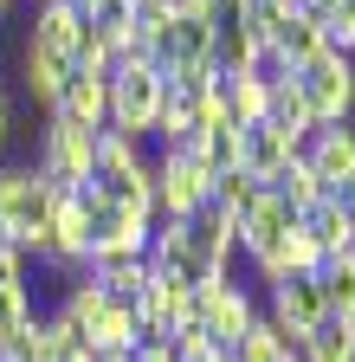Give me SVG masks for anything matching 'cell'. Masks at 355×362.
I'll return each mask as SVG.
<instances>
[{
	"instance_id": "f1b7e54d",
	"label": "cell",
	"mask_w": 355,
	"mask_h": 362,
	"mask_svg": "<svg viewBox=\"0 0 355 362\" xmlns=\"http://www.w3.org/2000/svg\"><path fill=\"white\" fill-rule=\"evenodd\" d=\"M7 143H13V90L0 84V156H7Z\"/></svg>"
},
{
	"instance_id": "ffe728a7",
	"label": "cell",
	"mask_w": 355,
	"mask_h": 362,
	"mask_svg": "<svg viewBox=\"0 0 355 362\" xmlns=\"http://www.w3.org/2000/svg\"><path fill=\"white\" fill-rule=\"evenodd\" d=\"M297 233L317 240V252H323V259H330V252H342V246H355V233H349V220H342L336 194H317L310 207H297Z\"/></svg>"
},
{
	"instance_id": "1f68e13d",
	"label": "cell",
	"mask_w": 355,
	"mask_h": 362,
	"mask_svg": "<svg viewBox=\"0 0 355 362\" xmlns=\"http://www.w3.org/2000/svg\"><path fill=\"white\" fill-rule=\"evenodd\" d=\"M207 362H233V349H213V356H207Z\"/></svg>"
},
{
	"instance_id": "ba28073f",
	"label": "cell",
	"mask_w": 355,
	"mask_h": 362,
	"mask_svg": "<svg viewBox=\"0 0 355 362\" xmlns=\"http://www.w3.org/2000/svg\"><path fill=\"white\" fill-rule=\"evenodd\" d=\"M213 194V175L200 156H155V220H194V207Z\"/></svg>"
},
{
	"instance_id": "8fae6325",
	"label": "cell",
	"mask_w": 355,
	"mask_h": 362,
	"mask_svg": "<svg viewBox=\"0 0 355 362\" xmlns=\"http://www.w3.org/2000/svg\"><path fill=\"white\" fill-rule=\"evenodd\" d=\"M291 220H297V214H291L278 194H258V201L233 220V246H239V259H246V265H252V259H265V252H272V246L291 233Z\"/></svg>"
},
{
	"instance_id": "cb8c5ba5",
	"label": "cell",
	"mask_w": 355,
	"mask_h": 362,
	"mask_svg": "<svg viewBox=\"0 0 355 362\" xmlns=\"http://www.w3.org/2000/svg\"><path fill=\"white\" fill-rule=\"evenodd\" d=\"M317 291H323L330 310H349L355 304V246H342V252H330L317 265Z\"/></svg>"
},
{
	"instance_id": "4dcf8cb0",
	"label": "cell",
	"mask_w": 355,
	"mask_h": 362,
	"mask_svg": "<svg viewBox=\"0 0 355 362\" xmlns=\"http://www.w3.org/2000/svg\"><path fill=\"white\" fill-rule=\"evenodd\" d=\"M336 207H342V220H349V233H355V181H342V188H336Z\"/></svg>"
},
{
	"instance_id": "83f0119b",
	"label": "cell",
	"mask_w": 355,
	"mask_h": 362,
	"mask_svg": "<svg viewBox=\"0 0 355 362\" xmlns=\"http://www.w3.org/2000/svg\"><path fill=\"white\" fill-rule=\"evenodd\" d=\"M168 343H174V362H207V356L219 349V343L207 337V324H181V330H174Z\"/></svg>"
},
{
	"instance_id": "8992f818",
	"label": "cell",
	"mask_w": 355,
	"mask_h": 362,
	"mask_svg": "<svg viewBox=\"0 0 355 362\" xmlns=\"http://www.w3.org/2000/svg\"><path fill=\"white\" fill-rule=\"evenodd\" d=\"M258 310L272 317V330L284 337V349H297L310 337V324H323V317H330V304L317 291V272H284V279H272L265 298H258Z\"/></svg>"
},
{
	"instance_id": "836d02e7",
	"label": "cell",
	"mask_w": 355,
	"mask_h": 362,
	"mask_svg": "<svg viewBox=\"0 0 355 362\" xmlns=\"http://www.w3.org/2000/svg\"><path fill=\"white\" fill-rule=\"evenodd\" d=\"M342 317H349V324H355V304H349V310H342Z\"/></svg>"
},
{
	"instance_id": "603a6c76",
	"label": "cell",
	"mask_w": 355,
	"mask_h": 362,
	"mask_svg": "<svg viewBox=\"0 0 355 362\" xmlns=\"http://www.w3.org/2000/svg\"><path fill=\"white\" fill-rule=\"evenodd\" d=\"M265 194H278V201L297 214V207H310V201L323 194V181H317V168H310V162H303V149H297V156H284V168H278L272 181H265Z\"/></svg>"
},
{
	"instance_id": "ac0fdd59",
	"label": "cell",
	"mask_w": 355,
	"mask_h": 362,
	"mask_svg": "<svg viewBox=\"0 0 355 362\" xmlns=\"http://www.w3.org/2000/svg\"><path fill=\"white\" fill-rule=\"evenodd\" d=\"M284 156H297V149L284 143L272 123H246V129H239V168H246L252 181H272V175L284 168Z\"/></svg>"
},
{
	"instance_id": "e575fe53",
	"label": "cell",
	"mask_w": 355,
	"mask_h": 362,
	"mask_svg": "<svg viewBox=\"0 0 355 362\" xmlns=\"http://www.w3.org/2000/svg\"><path fill=\"white\" fill-rule=\"evenodd\" d=\"M104 362H129V356H104Z\"/></svg>"
},
{
	"instance_id": "4316f807",
	"label": "cell",
	"mask_w": 355,
	"mask_h": 362,
	"mask_svg": "<svg viewBox=\"0 0 355 362\" xmlns=\"http://www.w3.org/2000/svg\"><path fill=\"white\" fill-rule=\"evenodd\" d=\"M323 45L330 52H349L355 59V0H342V7L323 13Z\"/></svg>"
},
{
	"instance_id": "7402d4cb",
	"label": "cell",
	"mask_w": 355,
	"mask_h": 362,
	"mask_svg": "<svg viewBox=\"0 0 355 362\" xmlns=\"http://www.w3.org/2000/svg\"><path fill=\"white\" fill-rule=\"evenodd\" d=\"M265 52H272V59H278L284 71H297L303 59H317V52H323V20H317V13H303V7H297V13L284 20V33H278L272 45H265Z\"/></svg>"
},
{
	"instance_id": "d4e9b609",
	"label": "cell",
	"mask_w": 355,
	"mask_h": 362,
	"mask_svg": "<svg viewBox=\"0 0 355 362\" xmlns=\"http://www.w3.org/2000/svg\"><path fill=\"white\" fill-rule=\"evenodd\" d=\"M272 356H284V337L272 330V317H252V324L239 330V343H233V362H272Z\"/></svg>"
},
{
	"instance_id": "d590c367",
	"label": "cell",
	"mask_w": 355,
	"mask_h": 362,
	"mask_svg": "<svg viewBox=\"0 0 355 362\" xmlns=\"http://www.w3.org/2000/svg\"><path fill=\"white\" fill-rule=\"evenodd\" d=\"M7 7H13V0H0V13H7Z\"/></svg>"
},
{
	"instance_id": "484cf974",
	"label": "cell",
	"mask_w": 355,
	"mask_h": 362,
	"mask_svg": "<svg viewBox=\"0 0 355 362\" xmlns=\"http://www.w3.org/2000/svg\"><path fill=\"white\" fill-rule=\"evenodd\" d=\"M258 194H265V181H252L246 168H227V175H213V194H207V201H219V207H227V214L239 220V214H246Z\"/></svg>"
},
{
	"instance_id": "9a60e30c",
	"label": "cell",
	"mask_w": 355,
	"mask_h": 362,
	"mask_svg": "<svg viewBox=\"0 0 355 362\" xmlns=\"http://www.w3.org/2000/svg\"><path fill=\"white\" fill-rule=\"evenodd\" d=\"M84 343H91L97 356H129V349L143 343V317H136V304H129V298H110V304L91 317V324H84Z\"/></svg>"
},
{
	"instance_id": "d6986e66",
	"label": "cell",
	"mask_w": 355,
	"mask_h": 362,
	"mask_svg": "<svg viewBox=\"0 0 355 362\" xmlns=\"http://www.w3.org/2000/svg\"><path fill=\"white\" fill-rule=\"evenodd\" d=\"M265 84L258 71H219V110H227V123L233 129H246V123H265Z\"/></svg>"
},
{
	"instance_id": "e0dca14e",
	"label": "cell",
	"mask_w": 355,
	"mask_h": 362,
	"mask_svg": "<svg viewBox=\"0 0 355 362\" xmlns=\"http://www.w3.org/2000/svg\"><path fill=\"white\" fill-rule=\"evenodd\" d=\"M265 123H272L291 149H303V136L317 129V117H310V104H303V90L291 84V78H278L272 90H265Z\"/></svg>"
},
{
	"instance_id": "f546056e",
	"label": "cell",
	"mask_w": 355,
	"mask_h": 362,
	"mask_svg": "<svg viewBox=\"0 0 355 362\" xmlns=\"http://www.w3.org/2000/svg\"><path fill=\"white\" fill-rule=\"evenodd\" d=\"M129 362H174V343H136Z\"/></svg>"
},
{
	"instance_id": "44dd1931",
	"label": "cell",
	"mask_w": 355,
	"mask_h": 362,
	"mask_svg": "<svg viewBox=\"0 0 355 362\" xmlns=\"http://www.w3.org/2000/svg\"><path fill=\"white\" fill-rule=\"evenodd\" d=\"M297 362H355V324L342 310H330L323 324H310V337L297 343Z\"/></svg>"
},
{
	"instance_id": "2e32d148",
	"label": "cell",
	"mask_w": 355,
	"mask_h": 362,
	"mask_svg": "<svg viewBox=\"0 0 355 362\" xmlns=\"http://www.w3.org/2000/svg\"><path fill=\"white\" fill-rule=\"evenodd\" d=\"M84 272H91L97 285H110L116 298H129L149 279V252L143 246H97V252H84Z\"/></svg>"
},
{
	"instance_id": "5bb4252c",
	"label": "cell",
	"mask_w": 355,
	"mask_h": 362,
	"mask_svg": "<svg viewBox=\"0 0 355 362\" xmlns=\"http://www.w3.org/2000/svg\"><path fill=\"white\" fill-rule=\"evenodd\" d=\"M258 59H265V39L246 26V7L213 13V65L219 71H258Z\"/></svg>"
},
{
	"instance_id": "3957f363",
	"label": "cell",
	"mask_w": 355,
	"mask_h": 362,
	"mask_svg": "<svg viewBox=\"0 0 355 362\" xmlns=\"http://www.w3.org/2000/svg\"><path fill=\"white\" fill-rule=\"evenodd\" d=\"M52 188L32 175V162H0V240L32 252L39 233H46V220H52Z\"/></svg>"
},
{
	"instance_id": "6da1fadb",
	"label": "cell",
	"mask_w": 355,
	"mask_h": 362,
	"mask_svg": "<svg viewBox=\"0 0 355 362\" xmlns=\"http://www.w3.org/2000/svg\"><path fill=\"white\" fill-rule=\"evenodd\" d=\"M149 265L168 272V279H181V285H207V279H219V272H233L239 252L207 240L194 220H162L155 240H149Z\"/></svg>"
},
{
	"instance_id": "4fadbf2b",
	"label": "cell",
	"mask_w": 355,
	"mask_h": 362,
	"mask_svg": "<svg viewBox=\"0 0 355 362\" xmlns=\"http://www.w3.org/2000/svg\"><path fill=\"white\" fill-rule=\"evenodd\" d=\"M91 26L78 13V0H32V20H26V39L32 45H46V52H59V59H71L78 52V33Z\"/></svg>"
},
{
	"instance_id": "7c38bea8",
	"label": "cell",
	"mask_w": 355,
	"mask_h": 362,
	"mask_svg": "<svg viewBox=\"0 0 355 362\" xmlns=\"http://www.w3.org/2000/svg\"><path fill=\"white\" fill-rule=\"evenodd\" d=\"M65 78H71V59H59V52H46V45L20 39V90H26V104L39 110V123L52 117V104H59Z\"/></svg>"
},
{
	"instance_id": "8d00e7d4",
	"label": "cell",
	"mask_w": 355,
	"mask_h": 362,
	"mask_svg": "<svg viewBox=\"0 0 355 362\" xmlns=\"http://www.w3.org/2000/svg\"><path fill=\"white\" fill-rule=\"evenodd\" d=\"M129 7H136V0H129Z\"/></svg>"
},
{
	"instance_id": "d6a6232c",
	"label": "cell",
	"mask_w": 355,
	"mask_h": 362,
	"mask_svg": "<svg viewBox=\"0 0 355 362\" xmlns=\"http://www.w3.org/2000/svg\"><path fill=\"white\" fill-rule=\"evenodd\" d=\"M272 362H297V349H284V356H272Z\"/></svg>"
},
{
	"instance_id": "9c48e42d",
	"label": "cell",
	"mask_w": 355,
	"mask_h": 362,
	"mask_svg": "<svg viewBox=\"0 0 355 362\" xmlns=\"http://www.w3.org/2000/svg\"><path fill=\"white\" fill-rule=\"evenodd\" d=\"M303 162L317 168L323 194H336L342 181H355V117L349 123H317L303 136Z\"/></svg>"
},
{
	"instance_id": "52a82bcc",
	"label": "cell",
	"mask_w": 355,
	"mask_h": 362,
	"mask_svg": "<svg viewBox=\"0 0 355 362\" xmlns=\"http://www.w3.org/2000/svg\"><path fill=\"white\" fill-rule=\"evenodd\" d=\"M252 317H258V291L239 279V265L200 285V324H207V337H213L219 349H233V343H239V330L252 324Z\"/></svg>"
},
{
	"instance_id": "7a4b0ae2",
	"label": "cell",
	"mask_w": 355,
	"mask_h": 362,
	"mask_svg": "<svg viewBox=\"0 0 355 362\" xmlns=\"http://www.w3.org/2000/svg\"><path fill=\"white\" fill-rule=\"evenodd\" d=\"M32 175L46 181L52 194H71V188H84L91 181V162H97V129H78V123H59V117H46L39 123V143H32Z\"/></svg>"
},
{
	"instance_id": "277c9868",
	"label": "cell",
	"mask_w": 355,
	"mask_h": 362,
	"mask_svg": "<svg viewBox=\"0 0 355 362\" xmlns=\"http://www.w3.org/2000/svg\"><path fill=\"white\" fill-rule=\"evenodd\" d=\"M291 84L303 90V104H310L317 123H349L355 117V59L349 52H330L323 45L317 59H303L291 71Z\"/></svg>"
},
{
	"instance_id": "5b68a950",
	"label": "cell",
	"mask_w": 355,
	"mask_h": 362,
	"mask_svg": "<svg viewBox=\"0 0 355 362\" xmlns=\"http://www.w3.org/2000/svg\"><path fill=\"white\" fill-rule=\"evenodd\" d=\"M162 90H168V71L136 59V65H116L110 71V129L136 136V143H149V123L162 110Z\"/></svg>"
},
{
	"instance_id": "30bf717a",
	"label": "cell",
	"mask_w": 355,
	"mask_h": 362,
	"mask_svg": "<svg viewBox=\"0 0 355 362\" xmlns=\"http://www.w3.org/2000/svg\"><path fill=\"white\" fill-rule=\"evenodd\" d=\"M59 123H78V129H110V71H84L71 65L59 104H52Z\"/></svg>"
}]
</instances>
